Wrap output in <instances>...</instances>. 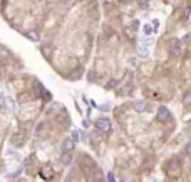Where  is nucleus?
Returning a JSON list of instances; mask_svg holds the SVG:
<instances>
[{"label": "nucleus", "mask_w": 191, "mask_h": 182, "mask_svg": "<svg viewBox=\"0 0 191 182\" xmlns=\"http://www.w3.org/2000/svg\"><path fill=\"white\" fill-rule=\"evenodd\" d=\"M134 109L138 110V112H144V110H146V102H144V100L134 102Z\"/></svg>", "instance_id": "obj_6"}, {"label": "nucleus", "mask_w": 191, "mask_h": 182, "mask_svg": "<svg viewBox=\"0 0 191 182\" xmlns=\"http://www.w3.org/2000/svg\"><path fill=\"white\" fill-rule=\"evenodd\" d=\"M180 172H181V165L178 164L176 160H171V162L168 164V167H166V174H168V176H171V177L180 176Z\"/></svg>", "instance_id": "obj_2"}, {"label": "nucleus", "mask_w": 191, "mask_h": 182, "mask_svg": "<svg viewBox=\"0 0 191 182\" xmlns=\"http://www.w3.org/2000/svg\"><path fill=\"white\" fill-rule=\"evenodd\" d=\"M107 182H116V179H114V174H113V172H109V174H107Z\"/></svg>", "instance_id": "obj_9"}, {"label": "nucleus", "mask_w": 191, "mask_h": 182, "mask_svg": "<svg viewBox=\"0 0 191 182\" xmlns=\"http://www.w3.org/2000/svg\"><path fill=\"white\" fill-rule=\"evenodd\" d=\"M138 3L143 7V9H146V7H148V0H138Z\"/></svg>", "instance_id": "obj_10"}, {"label": "nucleus", "mask_w": 191, "mask_h": 182, "mask_svg": "<svg viewBox=\"0 0 191 182\" xmlns=\"http://www.w3.org/2000/svg\"><path fill=\"white\" fill-rule=\"evenodd\" d=\"M169 119H171L169 110L166 109V107H159V110H158V121L164 122V121H169Z\"/></svg>", "instance_id": "obj_4"}, {"label": "nucleus", "mask_w": 191, "mask_h": 182, "mask_svg": "<svg viewBox=\"0 0 191 182\" xmlns=\"http://www.w3.org/2000/svg\"><path fill=\"white\" fill-rule=\"evenodd\" d=\"M70 160H72V152H64V155H62V162L69 164Z\"/></svg>", "instance_id": "obj_7"}, {"label": "nucleus", "mask_w": 191, "mask_h": 182, "mask_svg": "<svg viewBox=\"0 0 191 182\" xmlns=\"http://www.w3.org/2000/svg\"><path fill=\"white\" fill-rule=\"evenodd\" d=\"M186 154H188V155L191 157V142L188 144V146H186Z\"/></svg>", "instance_id": "obj_12"}, {"label": "nucleus", "mask_w": 191, "mask_h": 182, "mask_svg": "<svg viewBox=\"0 0 191 182\" xmlns=\"http://www.w3.org/2000/svg\"><path fill=\"white\" fill-rule=\"evenodd\" d=\"M74 147H76V142L72 140V137H67L64 140V144H62V149H64V152H72Z\"/></svg>", "instance_id": "obj_5"}, {"label": "nucleus", "mask_w": 191, "mask_h": 182, "mask_svg": "<svg viewBox=\"0 0 191 182\" xmlns=\"http://www.w3.org/2000/svg\"><path fill=\"white\" fill-rule=\"evenodd\" d=\"M153 32H154V30L151 28V25H144V34H146V35H151Z\"/></svg>", "instance_id": "obj_8"}, {"label": "nucleus", "mask_w": 191, "mask_h": 182, "mask_svg": "<svg viewBox=\"0 0 191 182\" xmlns=\"http://www.w3.org/2000/svg\"><path fill=\"white\" fill-rule=\"evenodd\" d=\"M72 140H74V142H77V140H79V132L77 130L72 132Z\"/></svg>", "instance_id": "obj_11"}, {"label": "nucleus", "mask_w": 191, "mask_h": 182, "mask_svg": "<svg viewBox=\"0 0 191 182\" xmlns=\"http://www.w3.org/2000/svg\"><path fill=\"white\" fill-rule=\"evenodd\" d=\"M180 53H181L180 40H171V44H169V55L171 57H180Z\"/></svg>", "instance_id": "obj_3"}, {"label": "nucleus", "mask_w": 191, "mask_h": 182, "mask_svg": "<svg viewBox=\"0 0 191 182\" xmlns=\"http://www.w3.org/2000/svg\"><path fill=\"white\" fill-rule=\"evenodd\" d=\"M96 127H97V130H101V132H111V121L109 119H106V117H101V119H97L96 121Z\"/></svg>", "instance_id": "obj_1"}]
</instances>
